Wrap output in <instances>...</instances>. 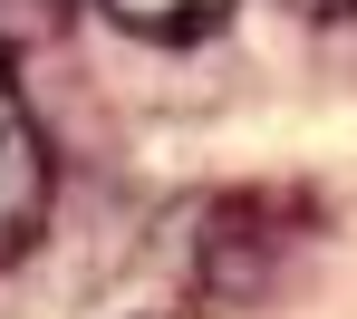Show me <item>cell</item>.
Wrapping results in <instances>:
<instances>
[{
    "instance_id": "cell-1",
    "label": "cell",
    "mask_w": 357,
    "mask_h": 319,
    "mask_svg": "<svg viewBox=\"0 0 357 319\" xmlns=\"http://www.w3.org/2000/svg\"><path fill=\"white\" fill-rule=\"evenodd\" d=\"M39 223H49V135L29 117V97H20L10 49H0V271L29 261Z\"/></svg>"
},
{
    "instance_id": "cell-2",
    "label": "cell",
    "mask_w": 357,
    "mask_h": 319,
    "mask_svg": "<svg viewBox=\"0 0 357 319\" xmlns=\"http://www.w3.org/2000/svg\"><path fill=\"white\" fill-rule=\"evenodd\" d=\"M107 20H116L126 39H155V49H203V39H222L232 29L241 0H97Z\"/></svg>"
},
{
    "instance_id": "cell-3",
    "label": "cell",
    "mask_w": 357,
    "mask_h": 319,
    "mask_svg": "<svg viewBox=\"0 0 357 319\" xmlns=\"http://www.w3.org/2000/svg\"><path fill=\"white\" fill-rule=\"evenodd\" d=\"M68 10H77V0H0V20H10V29H59Z\"/></svg>"
},
{
    "instance_id": "cell-4",
    "label": "cell",
    "mask_w": 357,
    "mask_h": 319,
    "mask_svg": "<svg viewBox=\"0 0 357 319\" xmlns=\"http://www.w3.org/2000/svg\"><path fill=\"white\" fill-rule=\"evenodd\" d=\"M290 10H309V20H357V0H290Z\"/></svg>"
}]
</instances>
